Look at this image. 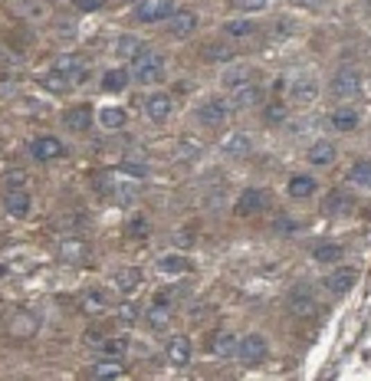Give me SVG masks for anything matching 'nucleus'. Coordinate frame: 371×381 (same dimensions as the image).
Masks as SVG:
<instances>
[{"label": "nucleus", "instance_id": "43", "mask_svg": "<svg viewBox=\"0 0 371 381\" xmlns=\"http://www.w3.org/2000/svg\"><path fill=\"white\" fill-rule=\"evenodd\" d=\"M3 184H7V190H24L26 175L24 171H10V175H3Z\"/></svg>", "mask_w": 371, "mask_h": 381}, {"label": "nucleus", "instance_id": "7", "mask_svg": "<svg viewBox=\"0 0 371 381\" xmlns=\"http://www.w3.org/2000/svg\"><path fill=\"white\" fill-rule=\"evenodd\" d=\"M191 355H194V345L187 335H174L171 342L164 345V362L171 365V369H187L191 365Z\"/></svg>", "mask_w": 371, "mask_h": 381}, {"label": "nucleus", "instance_id": "46", "mask_svg": "<svg viewBox=\"0 0 371 381\" xmlns=\"http://www.w3.org/2000/svg\"><path fill=\"white\" fill-rule=\"evenodd\" d=\"M122 171H125V175H132V178H138V181L148 178V168H145V165H135V161H125Z\"/></svg>", "mask_w": 371, "mask_h": 381}, {"label": "nucleus", "instance_id": "45", "mask_svg": "<svg viewBox=\"0 0 371 381\" xmlns=\"http://www.w3.org/2000/svg\"><path fill=\"white\" fill-rule=\"evenodd\" d=\"M128 230H132V237L141 240V237H148V220H145V217H135V220L128 224Z\"/></svg>", "mask_w": 371, "mask_h": 381}, {"label": "nucleus", "instance_id": "44", "mask_svg": "<svg viewBox=\"0 0 371 381\" xmlns=\"http://www.w3.org/2000/svg\"><path fill=\"white\" fill-rule=\"evenodd\" d=\"M171 240H174V247H178V250H187V247L194 243V233L181 227V230H174V237H171Z\"/></svg>", "mask_w": 371, "mask_h": 381}, {"label": "nucleus", "instance_id": "26", "mask_svg": "<svg viewBox=\"0 0 371 381\" xmlns=\"http://www.w3.org/2000/svg\"><path fill=\"white\" fill-rule=\"evenodd\" d=\"M141 50H145V43H141L135 33H122V37L115 39V53H119L122 60H135Z\"/></svg>", "mask_w": 371, "mask_h": 381}, {"label": "nucleus", "instance_id": "8", "mask_svg": "<svg viewBox=\"0 0 371 381\" xmlns=\"http://www.w3.org/2000/svg\"><path fill=\"white\" fill-rule=\"evenodd\" d=\"M62 154H66V145L56 135H40L37 141H30V158L33 161H56Z\"/></svg>", "mask_w": 371, "mask_h": 381}, {"label": "nucleus", "instance_id": "25", "mask_svg": "<svg viewBox=\"0 0 371 381\" xmlns=\"http://www.w3.org/2000/svg\"><path fill=\"white\" fill-rule=\"evenodd\" d=\"M83 309H86V312H109L112 292L109 290H89L86 296H83Z\"/></svg>", "mask_w": 371, "mask_h": 381}, {"label": "nucleus", "instance_id": "34", "mask_svg": "<svg viewBox=\"0 0 371 381\" xmlns=\"http://www.w3.org/2000/svg\"><path fill=\"white\" fill-rule=\"evenodd\" d=\"M125 122H128V115L122 109H102L99 112V125L105 132H119V128H125Z\"/></svg>", "mask_w": 371, "mask_h": 381}, {"label": "nucleus", "instance_id": "11", "mask_svg": "<svg viewBox=\"0 0 371 381\" xmlns=\"http://www.w3.org/2000/svg\"><path fill=\"white\" fill-rule=\"evenodd\" d=\"M53 69H56V73H62V76H69V82H86V79H89V66L83 63L79 56H73V53H62V56H56Z\"/></svg>", "mask_w": 371, "mask_h": 381}, {"label": "nucleus", "instance_id": "5", "mask_svg": "<svg viewBox=\"0 0 371 381\" xmlns=\"http://www.w3.org/2000/svg\"><path fill=\"white\" fill-rule=\"evenodd\" d=\"M227 115H230L227 102L217 99V96H211V99H204V102H200V109H198V122H200V128H223Z\"/></svg>", "mask_w": 371, "mask_h": 381}, {"label": "nucleus", "instance_id": "30", "mask_svg": "<svg viewBox=\"0 0 371 381\" xmlns=\"http://www.w3.org/2000/svg\"><path fill=\"white\" fill-rule=\"evenodd\" d=\"M128 82H132V73H128V69H109V73L102 76V89L105 92H122Z\"/></svg>", "mask_w": 371, "mask_h": 381}, {"label": "nucleus", "instance_id": "4", "mask_svg": "<svg viewBox=\"0 0 371 381\" xmlns=\"http://www.w3.org/2000/svg\"><path fill=\"white\" fill-rule=\"evenodd\" d=\"M329 92L335 99H359L361 96V76L355 69H338L329 82Z\"/></svg>", "mask_w": 371, "mask_h": 381}, {"label": "nucleus", "instance_id": "6", "mask_svg": "<svg viewBox=\"0 0 371 381\" xmlns=\"http://www.w3.org/2000/svg\"><path fill=\"white\" fill-rule=\"evenodd\" d=\"M266 204H270V194H266V190L247 188V190H240V197H236V204H234V214L236 217H253V214H260Z\"/></svg>", "mask_w": 371, "mask_h": 381}, {"label": "nucleus", "instance_id": "41", "mask_svg": "<svg viewBox=\"0 0 371 381\" xmlns=\"http://www.w3.org/2000/svg\"><path fill=\"white\" fill-rule=\"evenodd\" d=\"M204 56H207L211 63H223V60H234V50L223 46V43H211V46H204Z\"/></svg>", "mask_w": 371, "mask_h": 381}, {"label": "nucleus", "instance_id": "24", "mask_svg": "<svg viewBox=\"0 0 371 381\" xmlns=\"http://www.w3.org/2000/svg\"><path fill=\"white\" fill-rule=\"evenodd\" d=\"M56 254H60L66 263H83V260L89 256V247L83 240H76V237H66V240H60Z\"/></svg>", "mask_w": 371, "mask_h": 381}, {"label": "nucleus", "instance_id": "19", "mask_svg": "<svg viewBox=\"0 0 371 381\" xmlns=\"http://www.w3.org/2000/svg\"><path fill=\"white\" fill-rule=\"evenodd\" d=\"M171 109H174V102H171V96L168 92H151L148 99H145V112H148V118L151 122H168V115H171Z\"/></svg>", "mask_w": 371, "mask_h": 381}, {"label": "nucleus", "instance_id": "42", "mask_svg": "<svg viewBox=\"0 0 371 381\" xmlns=\"http://www.w3.org/2000/svg\"><path fill=\"white\" fill-rule=\"evenodd\" d=\"M43 86H46L50 92H66L73 82H69V76H62V73H56V69H53L50 76H43Z\"/></svg>", "mask_w": 371, "mask_h": 381}, {"label": "nucleus", "instance_id": "31", "mask_svg": "<svg viewBox=\"0 0 371 381\" xmlns=\"http://www.w3.org/2000/svg\"><path fill=\"white\" fill-rule=\"evenodd\" d=\"M221 82L227 86V89H240V86L253 82V73H250L247 66H234V69H227V73L221 76Z\"/></svg>", "mask_w": 371, "mask_h": 381}, {"label": "nucleus", "instance_id": "47", "mask_svg": "<svg viewBox=\"0 0 371 381\" xmlns=\"http://www.w3.org/2000/svg\"><path fill=\"white\" fill-rule=\"evenodd\" d=\"M76 7L83 13H92V10H99L102 7V0H76Z\"/></svg>", "mask_w": 371, "mask_h": 381}, {"label": "nucleus", "instance_id": "36", "mask_svg": "<svg viewBox=\"0 0 371 381\" xmlns=\"http://www.w3.org/2000/svg\"><path fill=\"white\" fill-rule=\"evenodd\" d=\"M325 211H329V214H348V211H352V197H348L345 190H332V194L325 197Z\"/></svg>", "mask_w": 371, "mask_h": 381}, {"label": "nucleus", "instance_id": "15", "mask_svg": "<svg viewBox=\"0 0 371 381\" xmlns=\"http://www.w3.org/2000/svg\"><path fill=\"white\" fill-rule=\"evenodd\" d=\"M306 158H309L312 168H329V165H335V158H338V148H335L329 139H319V141H312V145H309Z\"/></svg>", "mask_w": 371, "mask_h": 381}, {"label": "nucleus", "instance_id": "33", "mask_svg": "<svg viewBox=\"0 0 371 381\" xmlns=\"http://www.w3.org/2000/svg\"><path fill=\"white\" fill-rule=\"evenodd\" d=\"M253 20H247V17H240V20H227L223 24V33L227 37H234V39H247V37H253Z\"/></svg>", "mask_w": 371, "mask_h": 381}, {"label": "nucleus", "instance_id": "38", "mask_svg": "<svg viewBox=\"0 0 371 381\" xmlns=\"http://www.w3.org/2000/svg\"><path fill=\"white\" fill-rule=\"evenodd\" d=\"M99 352L109 358H125L128 355V339H105V342L99 345Z\"/></svg>", "mask_w": 371, "mask_h": 381}, {"label": "nucleus", "instance_id": "28", "mask_svg": "<svg viewBox=\"0 0 371 381\" xmlns=\"http://www.w3.org/2000/svg\"><path fill=\"white\" fill-rule=\"evenodd\" d=\"M89 375H92V378H122V375H125L122 358H109V355H105L96 369L89 371Z\"/></svg>", "mask_w": 371, "mask_h": 381}, {"label": "nucleus", "instance_id": "18", "mask_svg": "<svg viewBox=\"0 0 371 381\" xmlns=\"http://www.w3.org/2000/svg\"><path fill=\"white\" fill-rule=\"evenodd\" d=\"M145 322H148L151 332H161L168 322H171V296H158L155 305L145 312Z\"/></svg>", "mask_w": 371, "mask_h": 381}, {"label": "nucleus", "instance_id": "13", "mask_svg": "<svg viewBox=\"0 0 371 381\" xmlns=\"http://www.w3.org/2000/svg\"><path fill=\"white\" fill-rule=\"evenodd\" d=\"M316 96H319V82L312 76H299L289 82V102H296V105H309V102H316Z\"/></svg>", "mask_w": 371, "mask_h": 381}, {"label": "nucleus", "instance_id": "35", "mask_svg": "<svg viewBox=\"0 0 371 381\" xmlns=\"http://www.w3.org/2000/svg\"><path fill=\"white\" fill-rule=\"evenodd\" d=\"M286 118H289V105H286V102H270V105L263 109V122H266V125H283Z\"/></svg>", "mask_w": 371, "mask_h": 381}, {"label": "nucleus", "instance_id": "39", "mask_svg": "<svg viewBox=\"0 0 371 381\" xmlns=\"http://www.w3.org/2000/svg\"><path fill=\"white\" fill-rule=\"evenodd\" d=\"M273 230H276L279 237H293V233H299V230H302V220H296V217H276Z\"/></svg>", "mask_w": 371, "mask_h": 381}, {"label": "nucleus", "instance_id": "12", "mask_svg": "<svg viewBox=\"0 0 371 381\" xmlns=\"http://www.w3.org/2000/svg\"><path fill=\"white\" fill-rule=\"evenodd\" d=\"M141 283H145V273L138 267H125V269H115V276H112V286L122 292V296H135L141 290Z\"/></svg>", "mask_w": 371, "mask_h": 381}, {"label": "nucleus", "instance_id": "40", "mask_svg": "<svg viewBox=\"0 0 371 381\" xmlns=\"http://www.w3.org/2000/svg\"><path fill=\"white\" fill-rule=\"evenodd\" d=\"M145 316L141 312V305L132 303V299H125V303H119V319H122L125 326H132V322H138V319Z\"/></svg>", "mask_w": 371, "mask_h": 381}, {"label": "nucleus", "instance_id": "29", "mask_svg": "<svg viewBox=\"0 0 371 381\" xmlns=\"http://www.w3.org/2000/svg\"><path fill=\"white\" fill-rule=\"evenodd\" d=\"M257 102H260V86L257 82H247V86L234 89V109H250Z\"/></svg>", "mask_w": 371, "mask_h": 381}, {"label": "nucleus", "instance_id": "23", "mask_svg": "<svg viewBox=\"0 0 371 381\" xmlns=\"http://www.w3.org/2000/svg\"><path fill=\"white\" fill-rule=\"evenodd\" d=\"M223 154H230V158H247L250 152H253V141H250V135H243V132H234V135H227V141L221 145Z\"/></svg>", "mask_w": 371, "mask_h": 381}, {"label": "nucleus", "instance_id": "27", "mask_svg": "<svg viewBox=\"0 0 371 381\" xmlns=\"http://www.w3.org/2000/svg\"><path fill=\"white\" fill-rule=\"evenodd\" d=\"M348 181L365 190H371V158H359V161L352 165V171H348Z\"/></svg>", "mask_w": 371, "mask_h": 381}, {"label": "nucleus", "instance_id": "22", "mask_svg": "<svg viewBox=\"0 0 371 381\" xmlns=\"http://www.w3.org/2000/svg\"><path fill=\"white\" fill-rule=\"evenodd\" d=\"M62 128H69V132H86V128H92V109H89V105H73L69 112H62Z\"/></svg>", "mask_w": 371, "mask_h": 381}, {"label": "nucleus", "instance_id": "16", "mask_svg": "<svg viewBox=\"0 0 371 381\" xmlns=\"http://www.w3.org/2000/svg\"><path fill=\"white\" fill-rule=\"evenodd\" d=\"M286 305H289V312H293V316H299V319H312L316 312H322L319 303L312 299V292L306 290V286L293 292V296H289V303H286Z\"/></svg>", "mask_w": 371, "mask_h": 381}, {"label": "nucleus", "instance_id": "17", "mask_svg": "<svg viewBox=\"0 0 371 381\" xmlns=\"http://www.w3.org/2000/svg\"><path fill=\"white\" fill-rule=\"evenodd\" d=\"M329 125H332L335 132H359L361 115H359V109H352V105H338V109H332V115H329Z\"/></svg>", "mask_w": 371, "mask_h": 381}, {"label": "nucleus", "instance_id": "1", "mask_svg": "<svg viewBox=\"0 0 371 381\" xmlns=\"http://www.w3.org/2000/svg\"><path fill=\"white\" fill-rule=\"evenodd\" d=\"M132 79L135 82H158L161 76H164V56L161 53H155V50H141L132 60Z\"/></svg>", "mask_w": 371, "mask_h": 381}, {"label": "nucleus", "instance_id": "10", "mask_svg": "<svg viewBox=\"0 0 371 381\" xmlns=\"http://www.w3.org/2000/svg\"><path fill=\"white\" fill-rule=\"evenodd\" d=\"M355 283H359V269L355 267H338L335 273H329L325 290L332 292V296H345V292L355 290Z\"/></svg>", "mask_w": 371, "mask_h": 381}, {"label": "nucleus", "instance_id": "48", "mask_svg": "<svg viewBox=\"0 0 371 381\" xmlns=\"http://www.w3.org/2000/svg\"><path fill=\"white\" fill-rule=\"evenodd\" d=\"M240 3H243L247 10H260V7H266L270 0H240Z\"/></svg>", "mask_w": 371, "mask_h": 381}, {"label": "nucleus", "instance_id": "2", "mask_svg": "<svg viewBox=\"0 0 371 381\" xmlns=\"http://www.w3.org/2000/svg\"><path fill=\"white\" fill-rule=\"evenodd\" d=\"M266 355H270V339H266L263 332H250V335H243V339L236 342V358H240L243 365H260Z\"/></svg>", "mask_w": 371, "mask_h": 381}, {"label": "nucleus", "instance_id": "32", "mask_svg": "<svg viewBox=\"0 0 371 381\" xmlns=\"http://www.w3.org/2000/svg\"><path fill=\"white\" fill-rule=\"evenodd\" d=\"M158 269L161 273H191V260L184 254H168L158 260Z\"/></svg>", "mask_w": 371, "mask_h": 381}, {"label": "nucleus", "instance_id": "14", "mask_svg": "<svg viewBox=\"0 0 371 381\" xmlns=\"http://www.w3.org/2000/svg\"><path fill=\"white\" fill-rule=\"evenodd\" d=\"M194 30H198V13L194 10H174L171 17H168V33H171V37L184 39V37H191Z\"/></svg>", "mask_w": 371, "mask_h": 381}, {"label": "nucleus", "instance_id": "21", "mask_svg": "<svg viewBox=\"0 0 371 381\" xmlns=\"http://www.w3.org/2000/svg\"><path fill=\"white\" fill-rule=\"evenodd\" d=\"M316 188H319L316 178H309V175H293L289 184H286V194H289L293 201H309L312 194H316Z\"/></svg>", "mask_w": 371, "mask_h": 381}, {"label": "nucleus", "instance_id": "9", "mask_svg": "<svg viewBox=\"0 0 371 381\" xmlns=\"http://www.w3.org/2000/svg\"><path fill=\"white\" fill-rule=\"evenodd\" d=\"M236 339L234 332H214L211 339H207V345H204V352L211 358H236Z\"/></svg>", "mask_w": 371, "mask_h": 381}, {"label": "nucleus", "instance_id": "3", "mask_svg": "<svg viewBox=\"0 0 371 381\" xmlns=\"http://www.w3.org/2000/svg\"><path fill=\"white\" fill-rule=\"evenodd\" d=\"M171 13H174V0H138L135 24H168Z\"/></svg>", "mask_w": 371, "mask_h": 381}, {"label": "nucleus", "instance_id": "20", "mask_svg": "<svg viewBox=\"0 0 371 381\" xmlns=\"http://www.w3.org/2000/svg\"><path fill=\"white\" fill-rule=\"evenodd\" d=\"M3 211H7L10 217H17V220H24V217H30V211H33V201H30L26 190H7V197H3Z\"/></svg>", "mask_w": 371, "mask_h": 381}, {"label": "nucleus", "instance_id": "37", "mask_svg": "<svg viewBox=\"0 0 371 381\" xmlns=\"http://www.w3.org/2000/svg\"><path fill=\"white\" fill-rule=\"evenodd\" d=\"M312 260L316 263H335V260H342V247L338 243H319V247H312Z\"/></svg>", "mask_w": 371, "mask_h": 381}]
</instances>
